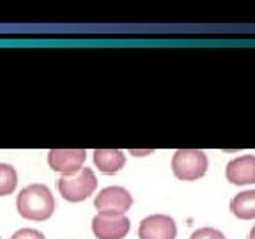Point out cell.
I'll list each match as a JSON object with an SVG mask.
<instances>
[{
	"label": "cell",
	"mask_w": 255,
	"mask_h": 239,
	"mask_svg": "<svg viewBox=\"0 0 255 239\" xmlns=\"http://www.w3.org/2000/svg\"><path fill=\"white\" fill-rule=\"evenodd\" d=\"M248 239H255V225H254V227H252L250 234H248Z\"/></svg>",
	"instance_id": "14"
},
{
	"label": "cell",
	"mask_w": 255,
	"mask_h": 239,
	"mask_svg": "<svg viewBox=\"0 0 255 239\" xmlns=\"http://www.w3.org/2000/svg\"><path fill=\"white\" fill-rule=\"evenodd\" d=\"M190 239H227L220 231L213 227H202L190 236Z\"/></svg>",
	"instance_id": "12"
},
{
	"label": "cell",
	"mask_w": 255,
	"mask_h": 239,
	"mask_svg": "<svg viewBox=\"0 0 255 239\" xmlns=\"http://www.w3.org/2000/svg\"><path fill=\"white\" fill-rule=\"evenodd\" d=\"M18 184V174L14 167L7 163H0V197L11 195Z\"/></svg>",
	"instance_id": "11"
},
{
	"label": "cell",
	"mask_w": 255,
	"mask_h": 239,
	"mask_svg": "<svg viewBox=\"0 0 255 239\" xmlns=\"http://www.w3.org/2000/svg\"><path fill=\"white\" fill-rule=\"evenodd\" d=\"M16 207L23 218L43 222L55 211V199L50 188L44 184H28L20 191L16 199Z\"/></svg>",
	"instance_id": "1"
},
{
	"label": "cell",
	"mask_w": 255,
	"mask_h": 239,
	"mask_svg": "<svg viewBox=\"0 0 255 239\" xmlns=\"http://www.w3.org/2000/svg\"><path fill=\"white\" fill-rule=\"evenodd\" d=\"M94 163L103 174H117L126 163V156L121 149H96Z\"/></svg>",
	"instance_id": "9"
},
{
	"label": "cell",
	"mask_w": 255,
	"mask_h": 239,
	"mask_svg": "<svg viewBox=\"0 0 255 239\" xmlns=\"http://www.w3.org/2000/svg\"><path fill=\"white\" fill-rule=\"evenodd\" d=\"M207 156L199 149H179L172 158V172L181 181H197L207 172Z\"/></svg>",
	"instance_id": "3"
},
{
	"label": "cell",
	"mask_w": 255,
	"mask_h": 239,
	"mask_svg": "<svg viewBox=\"0 0 255 239\" xmlns=\"http://www.w3.org/2000/svg\"><path fill=\"white\" fill-rule=\"evenodd\" d=\"M87 152L84 149H52L48 152V165L62 175L76 174L84 168Z\"/></svg>",
	"instance_id": "6"
},
{
	"label": "cell",
	"mask_w": 255,
	"mask_h": 239,
	"mask_svg": "<svg viewBox=\"0 0 255 239\" xmlns=\"http://www.w3.org/2000/svg\"><path fill=\"white\" fill-rule=\"evenodd\" d=\"M129 218L116 213H98L92 218V232L98 239H123L129 232Z\"/></svg>",
	"instance_id": "4"
},
{
	"label": "cell",
	"mask_w": 255,
	"mask_h": 239,
	"mask_svg": "<svg viewBox=\"0 0 255 239\" xmlns=\"http://www.w3.org/2000/svg\"><path fill=\"white\" fill-rule=\"evenodd\" d=\"M231 211L239 220L255 218V190L241 191L231 200Z\"/></svg>",
	"instance_id": "10"
},
{
	"label": "cell",
	"mask_w": 255,
	"mask_h": 239,
	"mask_svg": "<svg viewBox=\"0 0 255 239\" xmlns=\"http://www.w3.org/2000/svg\"><path fill=\"white\" fill-rule=\"evenodd\" d=\"M225 177L231 184L245 186V184L255 183V156L245 154L229 161L225 168Z\"/></svg>",
	"instance_id": "8"
},
{
	"label": "cell",
	"mask_w": 255,
	"mask_h": 239,
	"mask_svg": "<svg viewBox=\"0 0 255 239\" xmlns=\"http://www.w3.org/2000/svg\"><path fill=\"white\" fill-rule=\"evenodd\" d=\"M177 227L174 218L167 215H151L138 225L140 239H175Z\"/></svg>",
	"instance_id": "7"
},
{
	"label": "cell",
	"mask_w": 255,
	"mask_h": 239,
	"mask_svg": "<svg viewBox=\"0 0 255 239\" xmlns=\"http://www.w3.org/2000/svg\"><path fill=\"white\" fill-rule=\"evenodd\" d=\"M133 197L131 193L123 186H108L96 195L94 206L100 213H116V215H124L131 207Z\"/></svg>",
	"instance_id": "5"
},
{
	"label": "cell",
	"mask_w": 255,
	"mask_h": 239,
	"mask_svg": "<svg viewBox=\"0 0 255 239\" xmlns=\"http://www.w3.org/2000/svg\"><path fill=\"white\" fill-rule=\"evenodd\" d=\"M11 239H44V236L36 229H20L11 236Z\"/></svg>",
	"instance_id": "13"
},
{
	"label": "cell",
	"mask_w": 255,
	"mask_h": 239,
	"mask_svg": "<svg viewBox=\"0 0 255 239\" xmlns=\"http://www.w3.org/2000/svg\"><path fill=\"white\" fill-rule=\"evenodd\" d=\"M57 186H59L60 195L68 202H82L94 193V190L98 188V179L91 168L84 167L76 174L62 175Z\"/></svg>",
	"instance_id": "2"
}]
</instances>
